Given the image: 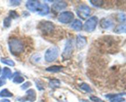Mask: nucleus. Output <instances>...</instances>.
Segmentation results:
<instances>
[{
    "mask_svg": "<svg viewBox=\"0 0 126 102\" xmlns=\"http://www.w3.org/2000/svg\"><path fill=\"white\" fill-rule=\"evenodd\" d=\"M27 100L29 102H34L36 98V93L34 89H29L26 92Z\"/></svg>",
    "mask_w": 126,
    "mask_h": 102,
    "instance_id": "obj_13",
    "label": "nucleus"
},
{
    "mask_svg": "<svg viewBox=\"0 0 126 102\" xmlns=\"http://www.w3.org/2000/svg\"><path fill=\"white\" fill-rule=\"evenodd\" d=\"M59 50L57 47H52L46 50L44 55L45 60L47 62H52L55 61L59 57Z\"/></svg>",
    "mask_w": 126,
    "mask_h": 102,
    "instance_id": "obj_4",
    "label": "nucleus"
},
{
    "mask_svg": "<svg viewBox=\"0 0 126 102\" xmlns=\"http://www.w3.org/2000/svg\"><path fill=\"white\" fill-rule=\"evenodd\" d=\"M98 23V18L96 16H93L89 18L84 25V28L86 31L91 33L95 29Z\"/></svg>",
    "mask_w": 126,
    "mask_h": 102,
    "instance_id": "obj_5",
    "label": "nucleus"
},
{
    "mask_svg": "<svg viewBox=\"0 0 126 102\" xmlns=\"http://www.w3.org/2000/svg\"><path fill=\"white\" fill-rule=\"evenodd\" d=\"M80 102H88V101L84 100H80Z\"/></svg>",
    "mask_w": 126,
    "mask_h": 102,
    "instance_id": "obj_34",
    "label": "nucleus"
},
{
    "mask_svg": "<svg viewBox=\"0 0 126 102\" xmlns=\"http://www.w3.org/2000/svg\"><path fill=\"white\" fill-rule=\"evenodd\" d=\"M19 17L18 13L15 11H11L9 12V17L11 18H17Z\"/></svg>",
    "mask_w": 126,
    "mask_h": 102,
    "instance_id": "obj_27",
    "label": "nucleus"
},
{
    "mask_svg": "<svg viewBox=\"0 0 126 102\" xmlns=\"http://www.w3.org/2000/svg\"><path fill=\"white\" fill-rule=\"evenodd\" d=\"M125 101V98L122 97H117L110 99L111 102H124Z\"/></svg>",
    "mask_w": 126,
    "mask_h": 102,
    "instance_id": "obj_26",
    "label": "nucleus"
},
{
    "mask_svg": "<svg viewBox=\"0 0 126 102\" xmlns=\"http://www.w3.org/2000/svg\"><path fill=\"white\" fill-rule=\"evenodd\" d=\"M0 102H11V101L7 99H3L0 100Z\"/></svg>",
    "mask_w": 126,
    "mask_h": 102,
    "instance_id": "obj_33",
    "label": "nucleus"
},
{
    "mask_svg": "<svg viewBox=\"0 0 126 102\" xmlns=\"http://www.w3.org/2000/svg\"><path fill=\"white\" fill-rule=\"evenodd\" d=\"M90 2L94 6L97 7H101L104 4L103 1H101V0H97V1L96 0H92V1H90Z\"/></svg>",
    "mask_w": 126,
    "mask_h": 102,
    "instance_id": "obj_22",
    "label": "nucleus"
},
{
    "mask_svg": "<svg viewBox=\"0 0 126 102\" xmlns=\"http://www.w3.org/2000/svg\"><path fill=\"white\" fill-rule=\"evenodd\" d=\"M6 80L5 77H4L3 76L0 77V87L4 86V85L6 84Z\"/></svg>",
    "mask_w": 126,
    "mask_h": 102,
    "instance_id": "obj_32",
    "label": "nucleus"
},
{
    "mask_svg": "<svg viewBox=\"0 0 126 102\" xmlns=\"http://www.w3.org/2000/svg\"><path fill=\"white\" fill-rule=\"evenodd\" d=\"M90 99L94 102H104L102 99H100L98 97H95V96H91L90 97Z\"/></svg>",
    "mask_w": 126,
    "mask_h": 102,
    "instance_id": "obj_29",
    "label": "nucleus"
},
{
    "mask_svg": "<svg viewBox=\"0 0 126 102\" xmlns=\"http://www.w3.org/2000/svg\"><path fill=\"white\" fill-rule=\"evenodd\" d=\"M31 86H32V83H31V82H30V81H27V82H25V83L21 86V88H22V90H26L27 89L28 87H30Z\"/></svg>",
    "mask_w": 126,
    "mask_h": 102,
    "instance_id": "obj_28",
    "label": "nucleus"
},
{
    "mask_svg": "<svg viewBox=\"0 0 126 102\" xmlns=\"http://www.w3.org/2000/svg\"><path fill=\"white\" fill-rule=\"evenodd\" d=\"M9 48L12 55L18 56L24 50L23 44L21 40L17 38H11L9 41Z\"/></svg>",
    "mask_w": 126,
    "mask_h": 102,
    "instance_id": "obj_1",
    "label": "nucleus"
},
{
    "mask_svg": "<svg viewBox=\"0 0 126 102\" xmlns=\"http://www.w3.org/2000/svg\"><path fill=\"white\" fill-rule=\"evenodd\" d=\"M38 13L41 15H46L48 14L49 13V6L46 4H41L40 6H39V9L38 10Z\"/></svg>",
    "mask_w": 126,
    "mask_h": 102,
    "instance_id": "obj_12",
    "label": "nucleus"
},
{
    "mask_svg": "<svg viewBox=\"0 0 126 102\" xmlns=\"http://www.w3.org/2000/svg\"><path fill=\"white\" fill-rule=\"evenodd\" d=\"M91 9L86 4H81L77 9V14L79 17L84 20L91 14Z\"/></svg>",
    "mask_w": 126,
    "mask_h": 102,
    "instance_id": "obj_6",
    "label": "nucleus"
},
{
    "mask_svg": "<svg viewBox=\"0 0 126 102\" xmlns=\"http://www.w3.org/2000/svg\"><path fill=\"white\" fill-rule=\"evenodd\" d=\"M87 44V39L86 37L82 35H78L76 38V47L78 49H81Z\"/></svg>",
    "mask_w": 126,
    "mask_h": 102,
    "instance_id": "obj_11",
    "label": "nucleus"
},
{
    "mask_svg": "<svg viewBox=\"0 0 126 102\" xmlns=\"http://www.w3.org/2000/svg\"><path fill=\"white\" fill-rule=\"evenodd\" d=\"M12 71L9 68L4 67L2 70V76L5 78L11 79L12 77Z\"/></svg>",
    "mask_w": 126,
    "mask_h": 102,
    "instance_id": "obj_17",
    "label": "nucleus"
},
{
    "mask_svg": "<svg viewBox=\"0 0 126 102\" xmlns=\"http://www.w3.org/2000/svg\"><path fill=\"white\" fill-rule=\"evenodd\" d=\"M1 61L2 63L7 65L10 66H15V63L13 60L9 58H1Z\"/></svg>",
    "mask_w": 126,
    "mask_h": 102,
    "instance_id": "obj_20",
    "label": "nucleus"
},
{
    "mask_svg": "<svg viewBox=\"0 0 126 102\" xmlns=\"http://www.w3.org/2000/svg\"><path fill=\"white\" fill-rule=\"evenodd\" d=\"M25 79L23 78V77L21 76L20 75L17 74L16 76H15V77L13 79V82L16 84H20L22 82H23L24 81Z\"/></svg>",
    "mask_w": 126,
    "mask_h": 102,
    "instance_id": "obj_23",
    "label": "nucleus"
},
{
    "mask_svg": "<svg viewBox=\"0 0 126 102\" xmlns=\"http://www.w3.org/2000/svg\"><path fill=\"white\" fill-rule=\"evenodd\" d=\"M74 50V42L73 39H68L66 42L65 48L62 54L63 60H68L72 55Z\"/></svg>",
    "mask_w": 126,
    "mask_h": 102,
    "instance_id": "obj_2",
    "label": "nucleus"
},
{
    "mask_svg": "<svg viewBox=\"0 0 126 102\" xmlns=\"http://www.w3.org/2000/svg\"><path fill=\"white\" fill-rule=\"evenodd\" d=\"M38 28L40 29L43 34L49 35L54 32L55 27L51 22L43 20L39 23V25H38Z\"/></svg>",
    "mask_w": 126,
    "mask_h": 102,
    "instance_id": "obj_3",
    "label": "nucleus"
},
{
    "mask_svg": "<svg viewBox=\"0 0 126 102\" xmlns=\"http://www.w3.org/2000/svg\"><path fill=\"white\" fill-rule=\"evenodd\" d=\"M68 4L66 2H64V1H57V2L53 4L52 6V9L54 12H58L66 8Z\"/></svg>",
    "mask_w": 126,
    "mask_h": 102,
    "instance_id": "obj_9",
    "label": "nucleus"
},
{
    "mask_svg": "<svg viewBox=\"0 0 126 102\" xmlns=\"http://www.w3.org/2000/svg\"><path fill=\"white\" fill-rule=\"evenodd\" d=\"M60 85V81L57 79H50L49 81V86L51 88H57L59 87Z\"/></svg>",
    "mask_w": 126,
    "mask_h": 102,
    "instance_id": "obj_18",
    "label": "nucleus"
},
{
    "mask_svg": "<svg viewBox=\"0 0 126 102\" xmlns=\"http://www.w3.org/2000/svg\"><path fill=\"white\" fill-rule=\"evenodd\" d=\"M63 69L62 66H57V65H53V66H49L46 69L47 71L50 73H57L61 71Z\"/></svg>",
    "mask_w": 126,
    "mask_h": 102,
    "instance_id": "obj_15",
    "label": "nucleus"
},
{
    "mask_svg": "<svg viewBox=\"0 0 126 102\" xmlns=\"http://www.w3.org/2000/svg\"><path fill=\"white\" fill-rule=\"evenodd\" d=\"M9 2H10V4H11L12 6H19V5L20 4L21 1H15V0H14V1H10Z\"/></svg>",
    "mask_w": 126,
    "mask_h": 102,
    "instance_id": "obj_31",
    "label": "nucleus"
},
{
    "mask_svg": "<svg viewBox=\"0 0 126 102\" xmlns=\"http://www.w3.org/2000/svg\"><path fill=\"white\" fill-rule=\"evenodd\" d=\"M11 22H12V18H10L9 17H6L3 21L4 27H6V28H9L11 26Z\"/></svg>",
    "mask_w": 126,
    "mask_h": 102,
    "instance_id": "obj_25",
    "label": "nucleus"
},
{
    "mask_svg": "<svg viewBox=\"0 0 126 102\" xmlns=\"http://www.w3.org/2000/svg\"><path fill=\"white\" fill-rule=\"evenodd\" d=\"M13 93H11L8 89L4 88L0 92V97H12Z\"/></svg>",
    "mask_w": 126,
    "mask_h": 102,
    "instance_id": "obj_19",
    "label": "nucleus"
},
{
    "mask_svg": "<svg viewBox=\"0 0 126 102\" xmlns=\"http://www.w3.org/2000/svg\"><path fill=\"white\" fill-rule=\"evenodd\" d=\"M74 18V14L70 11H65L59 15L58 20L60 22L62 23H70L72 22Z\"/></svg>",
    "mask_w": 126,
    "mask_h": 102,
    "instance_id": "obj_7",
    "label": "nucleus"
},
{
    "mask_svg": "<svg viewBox=\"0 0 126 102\" xmlns=\"http://www.w3.org/2000/svg\"><path fill=\"white\" fill-rule=\"evenodd\" d=\"M1 66H0V74H1Z\"/></svg>",
    "mask_w": 126,
    "mask_h": 102,
    "instance_id": "obj_35",
    "label": "nucleus"
},
{
    "mask_svg": "<svg viewBox=\"0 0 126 102\" xmlns=\"http://www.w3.org/2000/svg\"><path fill=\"white\" fill-rule=\"evenodd\" d=\"M71 27L73 29L76 31H80L82 29V22L79 20H75L72 23H71Z\"/></svg>",
    "mask_w": 126,
    "mask_h": 102,
    "instance_id": "obj_14",
    "label": "nucleus"
},
{
    "mask_svg": "<svg viewBox=\"0 0 126 102\" xmlns=\"http://www.w3.org/2000/svg\"><path fill=\"white\" fill-rule=\"evenodd\" d=\"M41 59V56L39 54H35L31 58V60L33 61V63H39Z\"/></svg>",
    "mask_w": 126,
    "mask_h": 102,
    "instance_id": "obj_24",
    "label": "nucleus"
},
{
    "mask_svg": "<svg viewBox=\"0 0 126 102\" xmlns=\"http://www.w3.org/2000/svg\"><path fill=\"white\" fill-rule=\"evenodd\" d=\"M100 25V27H102L103 29H108L113 27L114 23L112 22L111 20L109 19V18H103L101 20Z\"/></svg>",
    "mask_w": 126,
    "mask_h": 102,
    "instance_id": "obj_10",
    "label": "nucleus"
},
{
    "mask_svg": "<svg viewBox=\"0 0 126 102\" xmlns=\"http://www.w3.org/2000/svg\"><path fill=\"white\" fill-rule=\"evenodd\" d=\"M118 18L120 22H125L126 21V15L124 14L120 13L118 16Z\"/></svg>",
    "mask_w": 126,
    "mask_h": 102,
    "instance_id": "obj_30",
    "label": "nucleus"
},
{
    "mask_svg": "<svg viewBox=\"0 0 126 102\" xmlns=\"http://www.w3.org/2000/svg\"><path fill=\"white\" fill-rule=\"evenodd\" d=\"M126 26L124 24H121L117 26L114 29V33H118V34H120V33H126Z\"/></svg>",
    "mask_w": 126,
    "mask_h": 102,
    "instance_id": "obj_16",
    "label": "nucleus"
},
{
    "mask_svg": "<svg viewBox=\"0 0 126 102\" xmlns=\"http://www.w3.org/2000/svg\"><path fill=\"white\" fill-rule=\"evenodd\" d=\"M41 3L39 1H35V0H30L26 3V7L29 11L32 12H37L40 6Z\"/></svg>",
    "mask_w": 126,
    "mask_h": 102,
    "instance_id": "obj_8",
    "label": "nucleus"
},
{
    "mask_svg": "<svg viewBox=\"0 0 126 102\" xmlns=\"http://www.w3.org/2000/svg\"><path fill=\"white\" fill-rule=\"evenodd\" d=\"M80 88H81L82 90H84L85 92H87V93H91V92H92V88H91V87H90L87 84L85 83V82L82 83V84L80 86Z\"/></svg>",
    "mask_w": 126,
    "mask_h": 102,
    "instance_id": "obj_21",
    "label": "nucleus"
}]
</instances>
